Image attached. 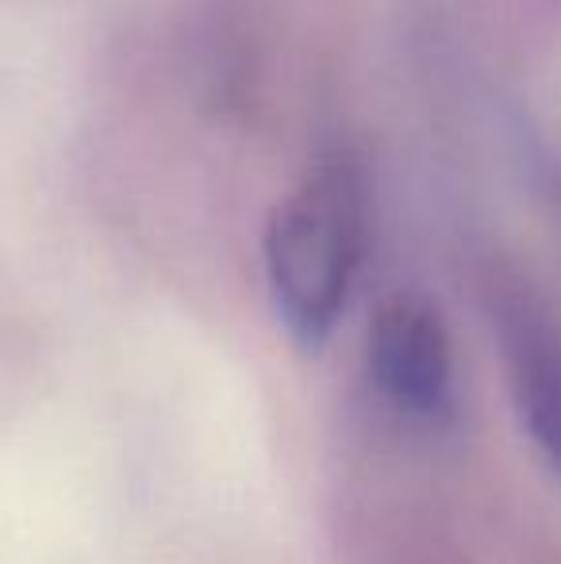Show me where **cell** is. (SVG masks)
I'll use <instances>...</instances> for the list:
<instances>
[{"label": "cell", "instance_id": "cell-1", "mask_svg": "<svg viewBox=\"0 0 561 564\" xmlns=\"http://www.w3.org/2000/svg\"><path fill=\"white\" fill-rule=\"evenodd\" d=\"M369 193L350 158L320 162L273 208L266 273L284 327L315 346L331 335L366 258Z\"/></svg>", "mask_w": 561, "mask_h": 564}, {"label": "cell", "instance_id": "cell-3", "mask_svg": "<svg viewBox=\"0 0 561 564\" xmlns=\"http://www.w3.org/2000/svg\"><path fill=\"white\" fill-rule=\"evenodd\" d=\"M508 380L524 431L561 473V327L531 307L500 315Z\"/></svg>", "mask_w": 561, "mask_h": 564}, {"label": "cell", "instance_id": "cell-2", "mask_svg": "<svg viewBox=\"0 0 561 564\" xmlns=\"http://www.w3.org/2000/svg\"><path fill=\"white\" fill-rule=\"evenodd\" d=\"M369 377L397 411L434 419L446 411L454 354L439 307L412 292L385 296L369 319Z\"/></svg>", "mask_w": 561, "mask_h": 564}]
</instances>
